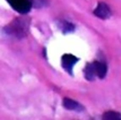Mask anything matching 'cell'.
Returning <instances> with one entry per match:
<instances>
[{
	"instance_id": "6da1fadb",
	"label": "cell",
	"mask_w": 121,
	"mask_h": 120,
	"mask_svg": "<svg viewBox=\"0 0 121 120\" xmlns=\"http://www.w3.org/2000/svg\"><path fill=\"white\" fill-rule=\"evenodd\" d=\"M30 19L27 16H21L13 20L4 28V32L16 39L25 38L29 33Z\"/></svg>"
},
{
	"instance_id": "277c9868",
	"label": "cell",
	"mask_w": 121,
	"mask_h": 120,
	"mask_svg": "<svg viewBox=\"0 0 121 120\" xmlns=\"http://www.w3.org/2000/svg\"><path fill=\"white\" fill-rule=\"evenodd\" d=\"M94 14L99 19L107 20L111 16V10L106 3L101 2L97 4V8L94 9Z\"/></svg>"
},
{
	"instance_id": "30bf717a",
	"label": "cell",
	"mask_w": 121,
	"mask_h": 120,
	"mask_svg": "<svg viewBox=\"0 0 121 120\" xmlns=\"http://www.w3.org/2000/svg\"><path fill=\"white\" fill-rule=\"evenodd\" d=\"M35 8H43L48 5V0H30Z\"/></svg>"
},
{
	"instance_id": "9c48e42d",
	"label": "cell",
	"mask_w": 121,
	"mask_h": 120,
	"mask_svg": "<svg viewBox=\"0 0 121 120\" xmlns=\"http://www.w3.org/2000/svg\"><path fill=\"white\" fill-rule=\"evenodd\" d=\"M103 119L105 120H121V113L114 111H108L103 114Z\"/></svg>"
},
{
	"instance_id": "7a4b0ae2",
	"label": "cell",
	"mask_w": 121,
	"mask_h": 120,
	"mask_svg": "<svg viewBox=\"0 0 121 120\" xmlns=\"http://www.w3.org/2000/svg\"><path fill=\"white\" fill-rule=\"evenodd\" d=\"M7 2L15 11L21 14L29 13L32 7V4L30 0H7Z\"/></svg>"
},
{
	"instance_id": "8992f818",
	"label": "cell",
	"mask_w": 121,
	"mask_h": 120,
	"mask_svg": "<svg viewBox=\"0 0 121 120\" xmlns=\"http://www.w3.org/2000/svg\"><path fill=\"white\" fill-rule=\"evenodd\" d=\"M84 75L85 78L89 81H93L97 77V73H96L95 66L93 63H87L84 69Z\"/></svg>"
},
{
	"instance_id": "3957f363",
	"label": "cell",
	"mask_w": 121,
	"mask_h": 120,
	"mask_svg": "<svg viewBox=\"0 0 121 120\" xmlns=\"http://www.w3.org/2000/svg\"><path fill=\"white\" fill-rule=\"evenodd\" d=\"M79 61V59L72 54H65L61 58V65L62 68L70 75H73V67Z\"/></svg>"
},
{
	"instance_id": "52a82bcc",
	"label": "cell",
	"mask_w": 121,
	"mask_h": 120,
	"mask_svg": "<svg viewBox=\"0 0 121 120\" xmlns=\"http://www.w3.org/2000/svg\"><path fill=\"white\" fill-rule=\"evenodd\" d=\"M93 64L95 66L97 77H98L99 79H104L107 74V65L104 63L98 62V61H94Z\"/></svg>"
},
{
	"instance_id": "5b68a950",
	"label": "cell",
	"mask_w": 121,
	"mask_h": 120,
	"mask_svg": "<svg viewBox=\"0 0 121 120\" xmlns=\"http://www.w3.org/2000/svg\"><path fill=\"white\" fill-rule=\"evenodd\" d=\"M63 106L64 107L70 111H75V112H82L84 111V107L79 102L72 100L70 98H65L63 100Z\"/></svg>"
},
{
	"instance_id": "ba28073f",
	"label": "cell",
	"mask_w": 121,
	"mask_h": 120,
	"mask_svg": "<svg viewBox=\"0 0 121 120\" xmlns=\"http://www.w3.org/2000/svg\"><path fill=\"white\" fill-rule=\"evenodd\" d=\"M59 28L61 29V30L63 31V33H70V32H73L75 30V26L70 22H68L66 20H62L59 23Z\"/></svg>"
}]
</instances>
